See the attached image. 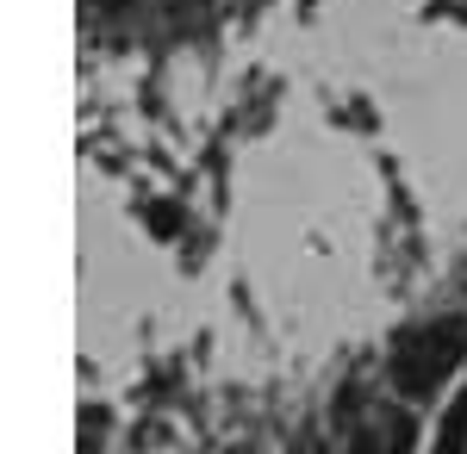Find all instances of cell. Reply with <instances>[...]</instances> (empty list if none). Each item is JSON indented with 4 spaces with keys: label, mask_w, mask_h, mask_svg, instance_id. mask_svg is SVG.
I'll list each match as a JSON object with an SVG mask.
<instances>
[{
    "label": "cell",
    "mask_w": 467,
    "mask_h": 454,
    "mask_svg": "<svg viewBox=\"0 0 467 454\" xmlns=\"http://www.w3.org/2000/svg\"><path fill=\"white\" fill-rule=\"evenodd\" d=\"M467 355V330L455 317H442V324H424V330H411L393 355V386L405 398H431L436 386L455 374V361Z\"/></svg>",
    "instance_id": "cell-1"
},
{
    "label": "cell",
    "mask_w": 467,
    "mask_h": 454,
    "mask_svg": "<svg viewBox=\"0 0 467 454\" xmlns=\"http://www.w3.org/2000/svg\"><path fill=\"white\" fill-rule=\"evenodd\" d=\"M431 454H467V392L442 411V423H436V442Z\"/></svg>",
    "instance_id": "cell-2"
}]
</instances>
